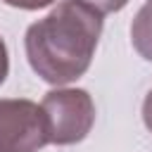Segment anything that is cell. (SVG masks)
<instances>
[{
    "label": "cell",
    "mask_w": 152,
    "mask_h": 152,
    "mask_svg": "<svg viewBox=\"0 0 152 152\" xmlns=\"http://www.w3.org/2000/svg\"><path fill=\"white\" fill-rule=\"evenodd\" d=\"M100 33L102 14L97 10L81 0H62L26 28V59L43 81L66 86L88 71Z\"/></svg>",
    "instance_id": "obj_1"
},
{
    "label": "cell",
    "mask_w": 152,
    "mask_h": 152,
    "mask_svg": "<svg viewBox=\"0 0 152 152\" xmlns=\"http://www.w3.org/2000/svg\"><path fill=\"white\" fill-rule=\"evenodd\" d=\"M52 145L81 142L95 124V102L83 88H55L40 102Z\"/></svg>",
    "instance_id": "obj_2"
},
{
    "label": "cell",
    "mask_w": 152,
    "mask_h": 152,
    "mask_svg": "<svg viewBox=\"0 0 152 152\" xmlns=\"http://www.w3.org/2000/svg\"><path fill=\"white\" fill-rule=\"evenodd\" d=\"M48 142L40 104L24 97L0 100V152H38Z\"/></svg>",
    "instance_id": "obj_3"
},
{
    "label": "cell",
    "mask_w": 152,
    "mask_h": 152,
    "mask_svg": "<svg viewBox=\"0 0 152 152\" xmlns=\"http://www.w3.org/2000/svg\"><path fill=\"white\" fill-rule=\"evenodd\" d=\"M131 43L140 57L152 62V2H145L138 10L131 24Z\"/></svg>",
    "instance_id": "obj_4"
},
{
    "label": "cell",
    "mask_w": 152,
    "mask_h": 152,
    "mask_svg": "<svg viewBox=\"0 0 152 152\" xmlns=\"http://www.w3.org/2000/svg\"><path fill=\"white\" fill-rule=\"evenodd\" d=\"M86 5H90L93 10H97L100 14H109V12H119L128 5V0H81Z\"/></svg>",
    "instance_id": "obj_5"
},
{
    "label": "cell",
    "mask_w": 152,
    "mask_h": 152,
    "mask_svg": "<svg viewBox=\"0 0 152 152\" xmlns=\"http://www.w3.org/2000/svg\"><path fill=\"white\" fill-rule=\"evenodd\" d=\"M2 2L10 7H19V10H40V7H48L57 0H2Z\"/></svg>",
    "instance_id": "obj_6"
},
{
    "label": "cell",
    "mask_w": 152,
    "mask_h": 152,
    "mask_svg": "<svg viewBox=\"0 0 152 152\" xmlns=\"http://www.w3.org/2000/svg\"><path fill=\"white\" fill-rule=\"evenodd\" d=\"M7 74H10V55H7V45H5V40L0 38V86L5 83Z\"/></svg>",
    "instance_id": "obj_7"
},
{
    "label": "cell",
    "mask_w": 152,
    "mask_h": 152,
    "mask_svg": "<svg viewBox=\"0 0 152 152\" xmlns=\"http://www.w3.org/2000/svg\"><path fill=\"white\" fill-rule=\"evenodd\" d=\"M142 121H145V126H147V131L152 133V90L145 95V100H142Z\"/></svg>",
    "instance_id": "obj_8"
},
{
    "label": "cell",
    "mask_w": 152,
    "mask_h": 152,
    "mask_svg": "<svg viewBox=\"0 0 152 152\" xmlns=\"http://www.w3.org/2000/svg\"><path fill=\"white\" fill-rule=\"evenodd\" d=\"M150 2H152V0H150Z\"/></svg>",
    "instance_id": "obj_9"
}]
</instances>
